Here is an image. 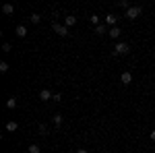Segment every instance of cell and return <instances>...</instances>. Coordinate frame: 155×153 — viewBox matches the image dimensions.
<instances>
[{
	"mask_svg": "<svg viewBox=\"0 0 155 153\" xmlns=\"http://www.w3.org/2000/svg\"><path fill=\"white\" fill-rule=\"evenodd\" d=\"M130 52V46L126 44V42H118L114 50H112V56H124V54H128Z\"/></svg>",
	"mask_w": 155,
	"mask_h": 153,
	"instance_id": "6da1fadb",
	"label": "cell"
},
{
	"mask_svg": "<svg viewBox=\"0 0 155 153\" xmlns=\"http://www.w3.org/2000/svg\"><path fill=\"white\" fill-rule=\"evenodd\" d=\"M141 12H143V8H141V6H130L128 11H124V17H126L128 21H134L137 17H141Z\"/></svg>",
	"mask_w": 155,
	"mask_h": 153,
	"instance_id": "7a4b0ae2",
	"label": "cell"
},
{
	"mask_svg": "<svg viewBox=\"0 0 155 153\" xmlns=\"http://www.w3.org/2000/svg\"><path fill=\"white\" fill-rule=\"evenodd\" d=\"M52 29H54V31H56V33H58L60 37H66V35H68V27H66V25L54 23V25H52Z\"/></svg>",
	"mask_w": 155,
	"mask_h": 153,
	"instance_id": "3957f363",
	"label": "cell"
},
{
	"mask_svg": "<svg viewBox=\"0 0 155 153\" xmlns=\"http://www.w3.org/2000/svg\"><path fill=\"white\" fill-rule=\"evenodd\" d=\"M104 21H106V25L112 29V27H116V21H118V17L114 15V12H107L106 17H104Z\"/></svg>",
	"mask_w": 155,
	"mask_h": 153,
	"instance_id": "277c9868",
	"label": "cell"
},
{
	"mask_svg": "<svg viewBox=\"0 0 155 153\" xmlns=\"http://www.w3.org/2000/svg\"><path fill=\"white\" fill-rule=\"evenodd\" d=\"M52 97H54V93H52L50 89H41V91H39V99H41V101H50Z\"/></svg>",
	"mask_w": 155,
	"mask_h": 153,
	"instance_id": "5b68a950",
	"label": "cell"
},
{
	"mask_svg": "<svg viewBox=\"0 0 155 153\" xmlns=\"http://www.w3.org/2000/svg\"><path fill=\"white\" fill-rule=\"evenodd\" d=\"M120 81H122V85H130V83H132V75L128 71L122 72V75H120Z\"/></svg>",
	"mask_w": 155,
	"mask_h": 153,
	"instance_id": "8992f818",
	"label": "cell"
},
{
	"mask_svg": "<svg viewBox=\"0 0 155 153\" xmlns=\"http://www.w3.org/2000/svg\"><path fill=\"white\" fill-rule=\"evenodd\" d=\"M15 33H17V37H27V27L25 25H17V29H15Z\"/></svg>",
	"mask_w": 155,
	"mask_h": 153,
	"instance_id": "52a82bcc",
	"label": "cell"
},
{
	"mask_svg": "<svg viewBox=\"0 0 155 153\" xmlns=\"http://www.w3.org/2000/svg\"><path fill=\"white\" fill-rule=\"evenodd\" d=\"M107 31H110V27H107L106 23H101V25H97V27H95V33H97V35H106Z\"/></svg>",
	"mask_w": 155,
	"mask_h": 153,
	"instance_id": "ba28073f",
	"label": "cell"
},
{
	"mask_svg": "<svg viewBox=\"0 0 155 153\" xmlns=\"http://www.w3.org/2000/svg\"><path fill=\"white\" fill-rule=\"evenodd\" d=\"M120 33H122V31H120V27H112V29L107 31V35L112 37V39H118V37H120Z\"/></svg>",
	"mask_w": 155,
	"mask_h": 153,
	"instance_id": "9c48e42d",
	"label": "cell"
},
{
	"mask_svg": "<svg viewBox=\"0 0 155 153\" xmlns=\"http://www.w3.org/2000/svg\"><path fill=\"white\" fill-rule=\"evenodd\" d=\"M74 23H77V17H74V15H66V17H64V25H66V27H72Z\"/></svg>",
	"mask_w": 155,
	"mask_h": 153,
	"instance_id": "30bf717a",
	"label": "cell"
},
{
	"mask_svg": "<svg viewBox=\"0 0 155 153\" xmlns=\"http://www.w3.org/2000/svg\"><path fill=\"white\" fill-rule=\"evenodd\" d=\"M17 128H19V124H17L15 120H11V122H6V130H8V132H15Z\"/></svg>",
	"mask_w": 155,
	"mask_h": 153,
	"instance_id": "8fae6325",
	"label": "cell"
},
{
	"mask_svg": "<svg viewBox=\"0 0 155 153\" xmlns=\"http://www.w3.org/2000/svg\"><path fill=\"white\" fill-rule=\"evenodd\" d=\"M2 12H4V15H12V12H15V6H12V4H4V6H2Z\"/></svg>",
	"mask_w": 155,
	"mask_h": 153,
	"instance_id": "7c38bea8",
	"label": "cell"
},
{
	"mask_svg": "<svg viewBox=\"0 0 155 153\" xmlns=\"http://www.w3.org/2000/svg\"><path fill=\"white\" fill-rule=\"evenodd\" d=\"M6 108H8V110L17 108V97H8V99H6Z\"/></svg>",
	"mask_w": 155,
	"mask_h": 153,
	"instance_id": "4fadbf2b",
	"label": "cell"
},
{
	"mask_svg": "<svg viewBox=\"0 0 155 153\" xmlns=\"http://www.w3.org/2000/svg\"><path fill=\"white\" fill-rule=\"evenodd\" d=\"M29 21H31V23H33V25H37V23H39V21H41V15H37V12H33V15L29 17Z\"/></svg>",
	"mask_w": 155,
	"mask_h": 153,
	"instance_id": "5bb4252c",
	"label": "cell"
},
{
	"mask_svg": "<svg viewBox=\"0 0 155 153\" xmlns=\"http://www.w3.org/2000/svg\"><path fill=\"white\" fill-rule=\"evenodd\" d=\"M52 120H54V124H56V126H62V120H64V118H62V114H54Z\"/></svg>",
	"mask_w": 155,
	"mask_h": 153,
	"instance_id": "9a60e30c",
	"label": "cell"
},
{
	"mask_svg": "<svg viewBox=\"0 0 155 153\" xmlns=\"http://www.w3.org/2000/svg\"><path fill=\"white\" fill-rule=\"evenodd\" d=\"M8 68H11V64H8L6 60H2V62H0V72H8Z\"/></svg>",
	"mask_w": 155,
	"mask_h": 153,
	"instance_id": "2e32d148",
	"label": "cell"
},
{
	"mask_svg": "<svg viewBox=\"0 0 155 153\" xmlns=\"http://www.w3.org/2000/svg\"><path fill=\"white\" fill-rule=\"evenodd\" d=\"M89 21L95 25V27H97V25H101V23H99V17H97V15H91V17H89Z\"/></svg>",
	"mask_w": 155,
	"mask_h": 153,
	"instance_id": "e0dca14e",
	"label": "cell"
},
{
	"mask_svg": "<svg viewBox=\"0 0 155 153\" xmlns=\"http://www.w3.org/2000/svg\"><path fill=\"white\" fill-rule=\"evenodd\" d=\"M29 153H41L39 145H29Z\"/></svg>",
	"mask_w": 155,
	"mask_h": 153,
	"instance_id": "ac0fdd59",
	"label": "cell"
},
{
	"mask_svg": "<svg viewBox=\"0 0 155 153\" xmlns=\"http://www.w3.org/2000/svg\"><path fill=\"white\" fill-rule=\"evenodd\" d=\"M118 6H120V8H124V11H128V8H130V2H126V0H122V2H120Z\"/></svg>",
	"mask_w": 155,
	"mask_h": 153,
	"instance_id": "d6986e66",
	"label": "cell"
},
{
	"mask_svg": "<svg viewBox=\"0 0 155 153\" xmlns=\"http://www.w3.org/2000/svg\"><path fill=\"white\" fill-rule=\"evenodd\" d=\"M39 135H44V137L48 135V128H46V124H39Z\"/></svg>",
	"mask_w": 155,
	"mask_h": 153,
	"instance_id": "ffe728a7",
	"label": "cell"
},
{
	"mask_svg": "<svg viewBox=\"0 0 155 153\" xmlns=\"http://www.w3.org/2000/svg\"><path fill=\"white\" fill-rule=\"evenodd\" d=\"M12 48H11V44H2V52H11Z\"/></svg>",
	"mask_w": 155,
	"mask_h": 153,
	"instance_id": "44dd1931",
	"label": "cell"
},
{
	"mask_svg": "<svg viewBox=\"0 0 155 153\" xmlns=\"http://www.w3.org/2000/svg\"><path fill=\"white\" fill-rule=\"evenodd\" d=\"M52 101H62V95H60V93H54V97H52Z\"/></svg>",
	"mask_w": 155,
	"mask_h": 153,
	"instance_id": "7402d4cb",
	"label": "cell"
},
{
	"mask_svg": "<svg viewBox=\"0 0 155 153\" xmlns=\"http://www.w3.org/2000/svg\"><path fill=\"white\" fill-rule=\"evenodd\" d=\"M149 137H151V141H155V128L151 130V132H149Z\"/></svg>",
	"mask_w": 155,
	"mask_h": 153,
	"instance_id": "603a6c76",
	"label": "cell"
},
{
	"mask_svg": "<svg viewBox=\"0 0 155 153\" xmlns=\"http://www.w3.org/2000/svg\"><path fill=\"white\" fill-rule=\"evenodd\" d=\"M77 153H89L87 149H77Z\"/></svg>",
	"mask_w": 155,
	"mask_h": 153,
	"instance_id": "cb8c5ba5",
	"label": "cell"
},
{
	"mask_svg": "<svg viewBox=\"0 0 155 153\" xmlns=\"http://www.w3.org/2000/svg\"><path fill=\"white\" fill-rule=\"evenodd\" d=\"M104 153H107V151H104Z\"/></svg>",
	"mask_w": 155,
	"mask_h": 153,
	"instance_id": "d4e9b609",
	"label": "cell"
}]
</instances>
